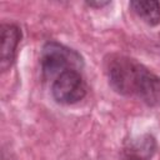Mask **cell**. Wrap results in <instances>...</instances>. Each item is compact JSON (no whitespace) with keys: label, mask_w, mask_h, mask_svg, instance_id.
Returning <instances> with one entry per match:
<instances>
[{"label":"cell","mask_w":160,"mask_h":160,"mask_svg":"<svg viewBox=\"0 0 160 160\" xmlns=\"http://www.w3.org/2000/svg\"><path fill=\"white\" fill-rule=\"evenodd\" d=\"M21 40V30L15 24L1 25V56L0 69L6 71L15 61L18 45Z\"/></svg>","instance_id":"4"},{"label":"cell","mask_w":160,"mask_h":160,"mask_svg":"<svg viewBox=\"0 0 160 160\" xmlns=\"http://www.w3.org/2000/svg\"><path fill=\"white\" fill-rule=\"evenodd\" d=\"M86 4L89 6H94V8H101V6H105V5L110 4V1H88Z\"/></svg>","instance_id":"6"},{"label":"cell","mask_w":160,"mask_h":160,"mask_svg":"<svg viewBox=\"0 0 160 160\" xmlns=\"http://www.w3.org/2000/svg\"><path fill=\"white\" fill-rule=\"evenodd\" d=\"M40 64L44 78L54 81L62 72L82 69L84 60L76 50L56 41H49L41 49Z\"/></svg>","instance_id":"2"},{"label":"cell","mask_w":160,"mask_h":160,"mask_svg":"<svg viewBox=\"0 0 160 160\" xmlns=\"http://www.w3.org/2000/svg\"><path fill=\"white\" fill-rule=\"evenodd\" d=\"M106 72L109 84L116 92L136 98H139L151 74V71L135 59L121 55L111 56L110 60H108Z\"/></svg>","instance_id":"1"},{"label":"cell","mask_w":160,"mask_h":160,"mask_svg":"<svg viewBox=\"0 0 160 160\" xmlns=\"http://www.w3.org/2000/svg\"><path fill=\"white\" fill-rule=\"evenodd\" d=\"M130 6L134 12L148 25L155 26L160 22V2L155 0L146 1H130Z\"/></svg>","instance_id":"5"},{"label":"cell","mask_w":160,"mask_h":160,"mask_svg":"<svg viewBox=\"0 0 160 160\" xmlns=\"http://www.w3.org/2000/svg\"><path fill=\"white\" fill-rule=\"evenodd\" d=\"M126 160H141V159H138V158H129V159H126Z\"/></svg>","instance_id":"7"},{"label":"cell","mask_w":160,"mask_h":160,"mask_svg":"<svg viewBox=\"0 0 160 160\" xmlns=\"http://www.w3.org/2000/svg\"><path fill=\"white\" fill-rule=\"evenodd\" d=\"M88 86L80 71L70 70L59 75L51 85L54 99L64 105H71L82 100L86 95Z\"/></svg>","instance_id":"3"}]
</instances>
